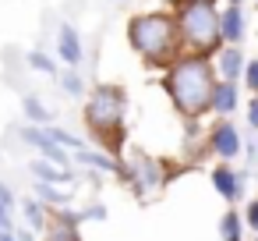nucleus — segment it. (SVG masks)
Here are the masks:
<instances>
[{"label":"nucleus","instance_id":"1","mask_svg":"<svg viewBox=\"0 0 258 241\" xmlns=\"http://www.w3.org/2000/svg\"><path fill=\"white\" fill-rule=\"evenodd\" d=\"M219 75L212 57L205 54H180L170 68H163V92L170 100V107L184 117V121H202L212 110V89H216Z\"/></svg>","mask_w":258,"mask_h":241},{"label":"nucleus","instance_id":"2","mask_svg":"<svg viewBox=\"0 0 258 241\" xmlns=\"http://www.w3.org/2000/svg\"><path fill=\"white\" fill-rule=\"evenodd\" d=\"M127 46L142 57L145 68H152V71L170 68L184 54L173 11L170 8H152V11L131 15L127 18Z\"/></svg>","mask_w":258,"mask_h":241},{"label":"nucleus","instance_id":"3","mask_svg":"<svg viewBox=\"0 0 258 241\" xmlns=\"http://www.w3.org/2000/svg\"><path fill=\"white\" fill-rule=\"evenodd\" d=\"M82 121L92 135L96 146L110 149L120 156L124 142H127V131H124V121H127V92L113 82H103L96 89L85 92V107H82Z\"/></svg>","mask_w":258,"mask_h":241},{"label":"nucleus","instance_id":"4","mask_svg":"<svg viewBox=\"0 0 258 241\" xmlns=\"http://www.w3.org/2000/svg\"><path fill=\"white\" fill-rule=\"evenodd\" d=\"M177 18V32L187 54H205L216 57L223 46V29H219V8L209 0H173L170 4Z\"/></svg>","mask_w":258,"mask_h":241},{"label":"nucleus","instance_id":"5","mask_svg":"<svg viewBox=\"0 0 258 241\" xmlns=\"http://www.w3.org/2000/svg\"><path fill=\"white\" fill-rule=\"evenodd\" d=\"M170 177H173V170H170L163 160L145 156V153L127 156V160H124V170H120V181H124L131 191H138L142 199H145V195H152V191H159Z\"/></svg>","mask_w":258,"mask_h":241},{"label":"nucleus","instance_id":"6","mask_svg":"<svg viewBox=\"0 0 258 241\" xmlns=\"http://www.w3.org/2000/svg\"><path fill=\"white\" fill-rule=\"evenodd\" d=\"M205 146H209L212 156L233 163V160L244 156V131L233 124V117H216L212 128L205 131Z\"/></svg>","mask_w":258,"mask_h":241},{"label":"nucleus","instance_id":"7","mask_svg":"<svg viewBox=\"0 0 258 241\" xmlns=\"http://www.w3.org/2000/svg\"><path fill=\"white\" fill-rule=\"evenodd\" d=\"M209 181H212V188L219 191V199H223V202H230V206H237V202L244 199V181H247V174H244V170H237L233 163H226V160H219V163L212 167V174H209Z\"/></svg>","mask_w":258,"mask_h":241},{"label":"nucleus","instance_id":"8","mask_svg":"<svg viewBox=\"0 0 258 241\" xmlns=\"http://www.w3.org/2000/svg\"><path fill=\"white\" fill-rule=\"evenodd\" d=\"M18 135H22V142H25V146H32L39 156H46V160H53V163H71V153H68L64 146H57L43 124H25Z\"/></svg>","mask_w":258,"mask_h":241},{"label":"nucleus","instance_id":"9","mask_svg":"<svg viewBox=\"0 0 258 241\" xmlns=\"http://www.w3.org/2000/svg\"><path fill=\"white\" fill-rule=\"evenodd\" d=\"M57 57H60L68 68H82V61H85V43H82V32H78L71 22H64V25L57 29Z\"/></svg>","mask_w":258,"mask_h":241},{"label":"nucleus","instance_id":"10","mask_svg":"<svg viewBox=\"0 0 258 241\" xmlns=\"http://www.w3.org/2000/svg\"><path fill=\"white\" fill-rule=\"evenodd\" d=\"M219 29H223V43L230 46H240L247 39V15L240 4H226L219 8Z\"/></svg>","mask_w":258,"mask_h":241},{"label":"nucleus","instance_id":"11","mask_svg":"<svg viewBox=\"0 0 258 241\" xmlns=\"http://www.w3.org/2000/svg\"><path fill=\"white\" fill-rule=\"evenodd\" d=\"M244 107V100H240V82H226V78H219L216 82V89H212V117H233L237 110Z\"/></svg>","mask_w":258,"mask_h":241},{"label":"nucleus","instance_id":"12","mask_svg":"<svg viewBox=\"0 0 258 241\" xmlns=\"http://www.w3.org/2000/svg\"><path fill=\"white\" fill-rule=\"evenodd\" d=\"M212 64H216V75H219V78H226V82H240V78H244V64H247V57H244L240 46L223 43V46L216 50Z\"/></svg>","mask_w":258,"mask_h":241},{"label":"nucleus","instance_id":"13","mask_svg":"<svg viewBox=\"0 0 258 241\" xmlns=\"http://www.w3.org/2000/svg\"><path fill=\"white\" fill-rule=\"evenodd\" d=\"M29 170H32V177H36V181H50V184H75V170H71V163H53V160L39 156V160H32V163H29Z\"/></svg>","mask_w":258,"mask_h":241},{"label":"nucleus","instance_id":"14","mask_svg":"<svg viewBox=\"0 0 258 241\" xmlns=\"http://www.w3.org/2000/svg\"><path fill=\"white\" fill-rule=\"evenodd\" d=\"M22 216H25V227H32V230H46L53 209H50L46 202H39L36 195H25V199H22Z\"/></svg>","mask_w":258,"mask_h":241},{"label":"nucleus","instance_id":"15","mask_svg":"<svg viewBox=\"0 0 258 241\" xmlns=\"http://www.w3.org/2000/svg\"><path fill=\"white\" fill-rule=\"evenodd\" d=\"M32 195L39 199V202H46L50 209H60V206H71V199H75V191L71 188H57V184H50V181H36L32 184Z\"/></svg>","mask_w":258,"mask_h":241},{"label":"nucleus","instance_id":"16","mask_svg":"<svg viewBox=\"0 0 258 241\" xmlns=\"http://www.w3.org/2000/svg\"><path fill=\"white\" fill-rule=\"evenodd\" d=\"M22 114H25L29 124H43V128L53 121V107H46V103H43L39 96H32V92L22 96Z\"/></svg>","mask_w":258,"mask_h":241},{"label":"nucleus","instance_id":"17","mask_svg":"<svg viewBox=\"0 0 258 241\" xmlns=\"http://www.w3.org/2000/svg\"><path fill=\"white\" fill-rule=\"evenodd\" d=\"M244 213H237V209H226L223 216H219V241H244Z\"/></svg>","mask_w":258,"mask_h":241},{"label":"nucleus","instance_id":"18","mask_svg":"<svg viewBox=\"0 0 258 241\" xmlns=\"http://www.w3.org/2000/svg\"><path fill=\"white\" fill-rule=\"evenodd\" d=\"M25 64H29L32 71H39V75H50V78H57V75H60V68H57V61H53V57H50L46 50H39V46L25 54Z\"/></svg>","mask_w":258,"mask_h":241},{"label":"nucleus","instance_id":"19","mask_svg":"<svg viewBox=\"0 0 258 241\" xmlns=\"http://www.w3.org/2000/svg\"><path fill=\"white\" fill-rule=\"evenodd\" d=\"M43 241H82V234H78V227H71V223L50 216V223H46V230H43Z\"/></svg>","mask_w":258,"mask_h":241},{"label":"nucleus","instance_id":"20","mask_svg":"<svg viewBox=\"0 0 258 241\" xmlns=\"http://www.w3.org/2000/svg\"><path fill=\"white\" fill-rule=\"evenodd\" d=\"M57 82H60L64 96H71V100H82V96H85V78L78 75V68H68V71H60V75H57Z\"/></svg>","mask_w":258,"mask_h":241},{"label":"nucleus","instance_id":"21","mask_svg":"<svg viewBox=\"0 0 258 241\" xmlns=\"http://www.w3.org/2000/svg\"><path fill=\"white\" fill-rule=\"evenodd\" d=\"M46 131H50V138H53L57 146H64L68 153H78V149H85V146H89V142H85L82 135H75V131H64V128H50V124H46Z\"/></svg>","mask_w":258,"mask_h":241},{"label":"nucleus","instance_id":"22","mask_svg":"<svg viewBox=\"0 0 258 241\" xmlns=\"http://www.w3.org/2000/svg\"><path fill=\"white\" fill-rule=\"evenodd\" d=\"M240 85H244L247 92H258V57H247V64H244V78H240Z\"/></svg>","mask_w":258,"mask_h":241},{"label":"nucleus","instance_id":"23","mask_svg":"<svg viewBox=\"0 0 258 241\" xmlns=\"http://www.w3.org/2000/svg\"><path fill=\"white\" fill-rule=\"evenodd\" d=\"M244 156H247V167L254 170V167H258V131H247V138H244Z\"/></svg>","mask_w":258,"mask_h":241},{"label":"nucleus","instance_id":"24","mask_svg":"<svg viewBox=\"0 0 258 241\" xmlns=\"http://www.w3.org/2000/svg\"><path fill=\"white\" fill-rule=\"evenodd\" d=\"M244 117H247V128L258 131V92H251V100L244 103Z\"/></svg>","mask_w":258,"mask_h":241},{"label":"nucleus","instance_id":"25","mask_svg":"<svg viewBox=\"0 0 258 241\" xmlns=\"http://www.w3.org/2000/svg\"><path fill=\"white\" fill-rule=\"evenodd\" d=\"M0 206H4V209H18V195L11 191V184H4V181H0Z\"/></svg>","mask_w":258,"mask_h":241},{"label":"nucleus","instance_id":"26","mask_svg":"<svg viewBox=\"0 0 258 241\" xmlns=\"http://www.w3.org/2000/svg\"><path fill=\"white\" fill-rule=\"evenodd\" d=\"M244 223H247V227L258 234V199H251V202L244 206Z\"/></svg>","mask_w":258,"mask_h":241},{"label":"nucleus","instance_id":"27","mask_svg":"<svg viewBox=\"0 0 258 241\" xmlns=\"http://www.w3.org/2000/svg\"><path fill=\"white\" fill-rule=\"evenodd\" d=\"M82 213H85V220H106V206H103V202H92V206H85Z\"/></svg>","mask_w":258,"mask_h":241},{"label":"nucleus","instance_id":"28","mask_svg":"<svg viewBox=\"0 0 258 241\" xmlns=\"http://www.w3.org/2000/svg\"><path fill=\"white\" fill-rule=\"evenodd\" d=\"M8 230H15V213L0 206V234H8Z\"/></svg>","mask_w":258,"mask_h":241},{"label":"nucleus","instance_id":"29","mask_svg":"<svg viewBox=\"0 0 258 241\" xmlns=\"http://www.w3.org/2000/svg\"><path fill=\"white\" fill-rule=\"evenodd\" d=\"M15 237L18 241H36V230L32 227H15Z\"/></svg>","mask_w":258,"mask_h":241},{"label":"nucleus","instance_id":"30","mask_svg":"<svg viewBox=\"0 0 258 241\" xmlns=\"http://www.w3.org/2000/svg\"><path fill=\"white\" fill-rule=\"evenodd\" d=\"M0 241H18V237H15V230H8V234H0Z\"/></svg>","mask_w":258,"mask_h":241},{"label":"nucleus","instance_id":"31","mask_svg":"<svg viewBox=\"0 0 258 241\" xmlns=\"http://www.w3.org/2000/svg\"><path fill=\"white\" fill-rule=\"evenodd\" d=\"M226 4H244V0H226Z\"/></svg>","mask_w":258,"mask_h":241},{"label":"nucleus","instance_id":"32","mask_svg":"<svg viewBox=\"0 0 258 241\" xmlns=\"http://www.w3.org/2000/svg\"><path fill=\"white\" fill-rule=\"evenodd\" d=\"M209 4H216V0H209Z\"/></svg>","mask_w":258,"mask_h":241},{"label":"nucleus","instance_id":"33","mask_svg":"<svg viewBox=\"0 0 258 241\" xmlns=\"http://www.w3.org/2000/svg\"><path fill=\"white\" fill-rule=\"evenodd\" d=\"M254 8H258V0H254Z\"/></svg>","mask_w":258,"mask_h":241},{"label":"nucleus","instance_id":"34","mask_svg":"<svg viewBox=\"0 0 258 241\" xmlns=\"http://www.w3.org/2000/svg\"><path fill=\"white\" fill-rule=\"evenodd\" d=\"M254 241H258V234H254Z\"/></svg>","mask_w":258,"mask_h":241},{"label":"nucleus","instance_id":"35","mask_svg":"<svg viewBox=\"0 0 258 241\" xmlns=\"http://www.w3.org/2000/svg\"><path fill=\"white\" fill-rule=\"evenodd\" d=\"M113 4H117V0H113Z\"/></svg>","mask_w":258,"mask_h":241}]
</instances>
